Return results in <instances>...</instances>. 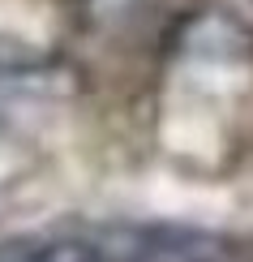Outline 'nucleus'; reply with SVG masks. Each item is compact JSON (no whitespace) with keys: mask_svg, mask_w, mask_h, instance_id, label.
<instances>
[{"mask_svg":"<svg viewBox=\"0 0 253 262\" xmlns=\"http://www.w3.org/2000/svg\"><path fill=\"white\" fill-rule=\"evenodd\" d=\"M0 262H112L103 232L95 236H21L0 245Z\"/></svg>","mask_w":253,"mask_h":262,"instance_id":"f257e3e1","label":"nucleus"},{"mask_svg":"<svg viewBox=\"0 0 253 262\" xmlns=\"http://www.w3.org/2000/svg\"><path fill=\"white\" fill-rule=\"evenodd\" d=\"M48 64H52L48 48L0 30V78H30V73H43Z\"/></svg>","mask_w":253,"mask_h":262,"instance_id":"f03ea898","label":"nucleus"}]
</instances>
